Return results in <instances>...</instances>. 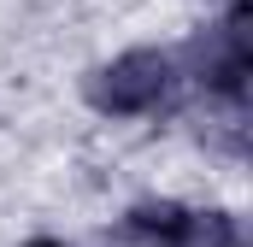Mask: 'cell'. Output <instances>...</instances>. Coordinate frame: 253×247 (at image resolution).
Here are the masks:
<instances>
[{
    "instance_id": "cell-1",
    "label": "cell",
    "mask_w": 253,
    "mask_h": 247,
    "mask_svg": "<svg viewBox=\"0 0 253 247\" xmlns=\"http://www.w3.org/2000/svg\"><path fill=\"white\" fill-rule=\"evenodd\" d=\"M106 77H112L106 82V106H118V112H135V106H147V100L165 94V59L159 53H129Z\"/></svg>"
}]
</instances>
